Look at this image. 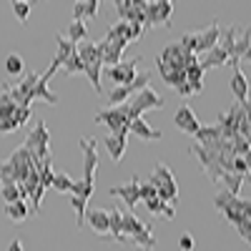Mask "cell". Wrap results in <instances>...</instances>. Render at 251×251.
I'll return each mask as SVG.
<instances>
[{"instance_id": "cell-21", "label": "cell", "mask_w": 251, "mask_h": 251, "mask_svg": "<svg viewBox=\"0 0 251 251\" xmlns=\"http://www.w3.org/2000/svg\"><path fill=\"white\" fill-rule=\"evenodd\" d=\"M98 8H100V3L98 0H88V3H75V8H73V20H83L86 23V18H96L98 15Z\"/></svg>"}, {"instance_id": "cell-22", "label": "cell", "mask_w": 251, "mask_h": 251, "mask_svg": "<svg viewBox=\"0 0 251 251\" xmlns=\"http://www.w3.org/2000/svg\"><path fill=\"white\" fill-rule=\"evenodd\" d=\"M86 35H88V25L83 23V20H73V23L68 25V33H66V38L71 40L73 46L83 43V40H86Z\"/></svg>"}, {"instance_id": "cell-14", "label": "cell", "mask_w": 251, "mask_h": 251, "mask_svg": "<svg viewBox=\"0 0 251 251\" xmlns=\"http://www.w3.org/2000/svg\"><path fill=\"white\" fill-rule=\"evenodd\" d=\"M86 224L93 228L96 234H108L111 228V221H108V208H91V211H86Z\"/></svg>"}, {"instance_id": "cell-27", "label": "cell", "mask_w": 251, "mask_h": 251, "mask_svg": "<svg viewBox=\"0 0 251 251\" xmlns=\"http://www.w3.org/2000/svg\"><path fill=\"white\" fill-rule=\"evenodd\" d=\"M116 15H118V20L131 23L133 15H136V0H118L116 3Z\"/></svg>"}, {"instance_id": "cell-12", "label": "cell", "mask_w": 251, "mask_h": 251, "mask_svg": "<svg viewBox=\"0 0 251 251\" xmlns=\"http://www.w3.org/2000/svg\"><path fill=\"white\" fill-rule=\"evenodd\" d=\"M174 121H176V128H181V131L188 133V136H196V131L201 128V123H199L196 113L188 108V106H181V108L176 111Z\"/></svg>"}, {"instance_id": "cell-9", "label": "cell", "mask_w": 251, "mask_h": 251, "mask_svg": "<svg viewBox=\"0 0 251 251\" xmlns=\"http://www.w3.org/2000/svg\"><path fill=\"white\" fill-rule=\"evenodd\" d=\"M136 63H138V58L136 60H121L118 66H113V68H106V75L113 80V86L118 88V86H128V83H133L136 80Z\"/></svg>"}, {"instance_id": "cell-38", "label": "cell", "mask_w": 251, "mask_h": 251, "mask_svg": "<svg viewBox=\"0 0 251 251\" xmlns=\"http://www.w3.org/2000/svg\"><path fill=\"white\" fill-rule=\"evenodd\" d=\"M161 206H163V201L161 199H151V201H146V208L153 214V216H161Z\"/></svg>"}, {"instance_id": "cell-3", "label": "cell", "mask_w": 251, "mask_h": 251, "mask_svg": "<svg viewBox=\"0 0 251 251\" xmlns=\"http://www.w3.org/2000/svg\"><path fill=\"white\" fill-rule=\"evenodd\" d=\"M151 183L156 186V196L163 203H176L178 201V186H176V176L171 174V169L166 163H156Z\"/></svg>"}, {"instance_id": "cell-2", "label": "cell", "mask_w": 251, "mask_h": 251, "mask_svg": "<svg viewBox=\"0 0 251 251\" xmlns=\"http://www.w3.org/2000/svg\"><path fill=\"white\" fill-rule=\"evenodd\" d=\"M219 38H221V25L219 20H211V25L206 30H196V33H183L181 35V48L191 55H203L208 53L214 46H219Z\"/></svg>"}, {"instance_id": "cell-10", "label": "cell", "mask_w": 251, "mask_h": 251, "mask_svg": "<svg viewBox=\"0 0 251 251\" xmlns=\"http://www.w3.org/2000/svg\"><path fill=\"white\" fill-rule=\"evenodd\" d=\"M186 50L181 48V43H171V46H166L163 53L156 58V66H166V68H183V63H186ZM186 71V68H183Z\"/></svg>"}, {"instance_id": "cell-35", "label": "cell", "mask_w": 251, "mask_h": 251, "mask_svg": "<svg viewBox=\"0 0 251 251\" xmlns=\"http://www.w3.org/2000/svg\"><path fill=\"white\" fill-rule=\"evenodd\" d=\"M138 196H141L143 201H151V199H158V196H156V186H153L151 181H146V183H138Z\"/></svg>"}, {"instance_id": "cell-32", "label": "cell", "mask_w": 251, "mask_h": 251, "mask_svg": "<svg viewBox=\"0 0 251 251\" xmlns=\"http://www.w3.org/2000/svg\"><path fill=\"white\" fill-rule=\"evenodd\" d=\"M91 194H93V183L91 181H75L73 183V191H71V196H80V199H91Z\"/></svg>"}, {"instance_id": "cell-15", "label": "cell", "mask_w": 251, "mask_h": 251, "mask_svg": "<svg viewBox=\"0 0 251 251\" xmlns=\"http://www.w3.org/2000/svg\"><path fill=\"white\" fill-rule=\"evenodd\" d=\"M106 149H108V156L113 158V163H118L126 153V143H128V133H108L106 136Z\"/></svg>"}, {"instance_id": "cell-33", "label": "cell", "mask_w": 251, "mask_h": 251, "mask_svg": "<svg viewBox=\"0 0 251 251\" xmlns=\"http://www.w3.org/2000/svg\"><path fill=\"white\" fill-rule=\"evenodd\" d=\"M10 8H13L15 18H18V23H25L28 15H30V3H23V0H18V3H13Z\"/></svg>"}, {"instance_id": "cell-40", "label": "cell", "mask_w": 251, "mask_h": 251, "mask_svg": "<svg viewBox=\"0 0 251 251\" xmlns=\"http://www.w3.org/2000/svg\"><path fill=\"white\" fill-rule=\"evenodd\" d=\"M176 91H178L183 98H191V96H194V91H191V86H188V83H181V86H178Z\"/></svg>"}, {"instance_id": "cell-24", "label": "cell", "mask_w": 251, "mask_h": 251, "mask_svg": "<svg viewBox=\"0 0 251 251\" xmlns=\"http://www.w3.org/2000/svg\"><path fill=\"white\" fill-rule=\"evenodd\" d=\"M5 214H8L10 221L20 224V221H25V219H28V206H25L23 199L15 201V203H5Z\"/></svg>"}, {"instance_id": "cell-36", "label": "cell", "mask_w": 251, "mask_h": 251, "mask_svg": "<svg viewBox=\"0 0 251 251\" xmlns=\"http://www.w3.org/2000/svg\"><path fill=\"white\" fill-rule=\"evenodd\" d=\"M236 231L241 234V239H244V241H251V219L239 221V224H236Z\"/></svg>"}, {"instance_id": "cell-39", "label": "cell", "mask_w": 251, "mask_h": 251, "mask_svg": "<svg viewBox=\"0 0 251 251\" xmlns=\"http://www.w3.org/2000/svg\"><path fill=\"white\" fill-rule=\"evenodd\" d=\"M174 214H176V206L174 203H163L161 206V216L163 219H174Z\"/></svg>"}, {"instance_id": "cell-30", "label": "cell", "mask_w": 251, "mask_h": 251, "mask_svg": "<svg viewBox=\"0 0 251 251\" xmlns=\"http://www.w3.org/2000/svg\"><path fill=\"white\" fill-rule=\"evenodd\" d=\"M63 73L66 75H75V73H86V66H83V60L78 53H73L68 60H66V66H63Z\"/></svg>"}, {"instance_id": "cell-5", "label": "cell", "mask_w": 251, "mask_h": 251, "mask_svg": "<svg viewBox=\"0 0 251 251\" xmlns=\"http://www.w3.org/2000/svg\"><path fill=\"white\" fill-rule=\"evenodd\" d=\"M163 98L149 86V88H143L141 93H136L128 103H126V108H128V118L133 121V118H141V113H146V111H153V108H163Z\"/></svg>"}, {"instance_id": "cell-11", "label": "cell", "mask_w": 251, "mask_h": 251, "mask_svg": "<svg viewBox=\"0 0 251 251\" xmlns=\"http://www.w3.org/2000/svg\"><path fill=\"white\" fill-rule=\"evenodd\" d=\"M138 178H131L126 186H113V188H108V196H118V199H123L126 201V206L128 208H136V203L141 201V196H138Z\"/></svg>"}, {"instance_id": "cell-7", "label": "cell", "mask_w": 251, "mask_h": 251, "mask_svg": "<svg viewBox=\"0 0 251 251\" xmlns=\"http://www.w3.org/2000/svg\"><path fill=\"white\" fill-rule=\"evenodd\" d=\"M80 151H83V181H91L98 171V143L96 138H80L78 141Z\"/></svg>"}, {"instance_id": "cell-42", "label": "cell", "mask_w": 251, "mask_h": 251, "mask_svg": "<svg viewBox=\"0 0 251 251\" xmlns=\"http://www.w3.org/2000/svg\"><path fill=\"white\" fill-rule=\"evenodd\" d=\"M0 186H3V181H0Z\"/></svg>"}, {"instance_id": "cell-18", "label": "cell", "mask_w": 251, "mask_h": 251, "mask_svg": "<svg viewBox=\"0 0 251 251\" xmlns=\"http://www.w3.org/2000/svg\"><path fill=\"white\" fill-rule=\"evenodd\" d=\"M143 231H151V226H146V224H141L138 219H136V214L131 211V214H123V234L121 236H138V234H143ZM106 239V236H103Z\"/></svg>"}, {"instance_id": "cell-19", "label": "cell", "mask_w": 251, "mask_h": 251, "mask_svg": "<svg viewBox=\"0 0 251 251\" xmlns=\"http://www.w3.org/2000/svg\"><path fill=\"white\" fill-rule=\"evenodd\" d=\"M48 80H50V78H46V75L38 78L35 88H33V100H43V103H48V106H55V103H58V96L48 91Z\"/></svg>"}, {"instance_id": "cell-6", "label": "cell", "mask_w": 251, "mask_h": 251, "mask_svg": "<svg viewBox=\"0 0 251 251\" xmlns=\"http://www.w3.org/2000/svg\"><path fill=\"white\" fill-rule=\"evenodd\" d=\"M96 123H106L111 133H128V126H131V118H128V108L123 106H108L96 113Z\"/></svg>"}, {"instance_id": "cell-34", "label": "cell", "mask_w": 251, "mask_h": 251, "mask_svg": "<svg viewBox=\"0 0 251 251\" xmlns=\"http://www.w3.org/2000/svg\"><path fill=\"white\" fill-rule=\"evenodd\" d=\"M10 118H13V126H15V131H18L20 126H25L30 121V108H15V113Z\"/></svg>"}, {"instance_id": "cell-31", "label": "cell", "mask_w": 251, "mask_h": 251, "mask_svg": "<svg viewBox=\"0 0 251 251\" xmlns=\"http://www.w3.org/2000/svg\"><path fill=\"white\" fill-rule=\"evenodd\" d=\"M15 108H20V106H15V100L8 96V91L0 93V118H10L15 113Z\"/></svg>"}, {"instance_id": "cell-17", "label": "cell", "mask_w": 251, "mask_h": 251, "mask_svg": "<svg viewBox=\"0 0 251 251\" xmlns=\"http://www.w3.org/2000/svg\"><path fill=\"white\" fill-rule=\"evenodd\" d=\"M128 133H133V136H138V138H143V141H158V138L163 136L158 128H151V126L146 123L143 118H133V121H131Z\"/></svg>"}, {"instance_id": "cell-1", "label": "cell", "mask_w": 251, "mask_h": 251, "mask_svg": "<svg viewBox=\"0 0 251 251\" xmlns=\"http://www.w3.org/2000/svg\"><path fill=\"white\" fill-rule=\"evenodd\" d=\"M219 46L228 53V66H239L244 60L246 50L251 48V28H244V25H231L221 30V38H219Z\"/></svg>"}, {"instance_id": "cell-23", "label": "cell", "mask_w": 251, "mask_h": 251, "mask_svg": "<svg viewBox=\"0 0 251 251\" xmlns=\"http://www.w3.org/2000/svg\"><path fill=\"white\" fill-rule=\"evenodd\" d=\"M108 221H111V228H108L106 239H116V236H121V234H123V211H121L118 206L108 211Z\"/></svg>"}, {"instance_id": "cell-8", "label": "cell", "mask_w": 251, "mask_h": 251, "mask_svg": "<svg viewBox=\"0 0 251 251\" xmlns=\"http://www.w3.org/2000/svg\"><path fill=\"white\" fill-rule=\"evenodd\" d=\"M171 13L174 5L169 0H156V3L146 5V28H153V25H169L171 23Z\"/></svg>"}, {"instance_id": "cell-13", "label": "cell", "mask_w": 251, "mask_h": 251, "mask_svg": "<svg viewBox=\"0 0 251 251\" xmlns=\"http://www.w3.org/2000/svg\"><path fill=\"white\" fill-rule=\"evenodd\" d=\"M226 63H228V53H226L221 46H214L208 53H203V55L199 58V66H201L203 73L211 71V68H221V66H226Z\"/></svg>"}, {"instance_id": "cell-26", "label": "cell", "mask_w": 251, "mask_h": 251, "mask_svg": "<svg viewBox=\"0 0 251 251\" xmlns=\"http://www.w3.org/2000/svg\"><path fill=\"white\" fill-rule=\"evenodd\" d=\"M0 181H3V186H0V194H3L5 203L20 201V188H18V183H15L13 178H0Z\"/></svg>"}, {"instance_id": "cell-41", "label": "cell", "mask_w": 251, "mask_h": 251, "mask_svg": "<svg viewBox=\"0 0 251 251\" xmlns=\"http://www.w3.org/2000/svg\"><path fill=\"white\" fill-rule=\"evenodd\" d=\"M8 251H23V241H20V239H13V241L8 244Z\"/></svg>"}, {"instance_id": "cell-37", "label": "cell", "mask_w": 251, "mask_h": 251, "mask_svg": "<svg viewBox=\"0 0 251 251\" xmlns=\"http://www.w3.org/2000/svg\"><path fill=\"white\" fill-rule=\"evenodd\" d=\"M194 246H196V241H194V236L191 234H181V239H178V249L181 251H194Z\"/></svg>"}, {"instance_id": "cell-28", "label": "cell", "mask_w": 251, "mask_h": 251, "mask_svg": "<svg viewBox=\"0 0 251 251\" xmlns=\"http://www.w3.org/2000/svg\"><path fill=\"white\" fill-rule=\"evenodd\" d=\"M244 181H246V176H239V174H224V176H221V183L226 186V191L234 194V196H239Z\"/></svg>"}, {"instance_id": "cell-4", "label": "cell", "mask_w": 251, "mask_h": 251, "mask_svg": "<svg viewBox=\"0 0 251 251\" xmlns=\"http://www.w3.org/2000/svg\"><path fill=\"white\" fill-rule=\"evenodd\" d=\"M48 143H50L48 126H46V121H38V123H35V128L28 133V138H25V143H23V146L33 153L35 163L40 166L46 158H50V149H48Z\"/></svg>"}, {"instance_id": "cell-16", "label": "cell", "mask_w": 251, "mask_h": 251, "mask_svg": "<svg viewBox=\"0 0 251 251\" xmlns=\"http://www.w3.org/2000/svg\"><path fill=\"white\" fill-rule=\"evenodd\" d=\"M231 91L236 96V103L244 106L246 98H249V80H246V75L239 66H234V73H231Z\"/></svg>"}, {"instance_id": "cell-25", "label": "cell", "mask_w": 251, "mask_h": 251, "mask_svg": "<svg viewBox=\"0 0 251 251\" xmlns=\"http://www.w3.org/2000/svg\"><path fill=\"white\" fill-rule=\"evenodd\" d=\"M23 71H25L23 55H18V53H10V55L5 58V73H8L10 78H20V75H23Z\"/></svg>"}, {"instance_id": "cell-20", "label": "cell", "mask_w": 251, "mask_h": 251, "mask_svg": "<svg viewBox=\"0 0 251 251\" xmlns=\"http://www.w3.org/2000/svg\"><path fill=\"white\" fill-rule=\"evenodd\" d=\"M194 138L199 141V146H211V143H216L221 138V128H219L216 123L214 126H201Z\"/></svg>"}, {"instance_id": "cell-29", "label": "cell", "mask_w": 251, "mask_h": 251, "mask_svg": "<svg viewBox=\"0 0 251 251\" xmlns=\"http://www.w3.org/2000/svg\"><path fill=\"white\" fill-rule=\"evenodd\" d=\"M73 178L68 176V174H53V188L55 191H60V194H71L73 191Z\"/></svg>"}]
</instances>
